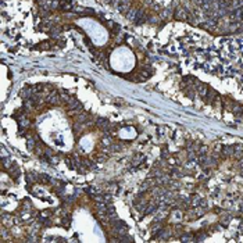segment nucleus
I'll use <instances>...</instances> for the list:
<instances>
[{"instance_id": "nucleus-20", "label": "nucleus", "mask_w": 243, "mask_h": 243, "mask_svg": "<svg viewBox=\"0 0 243 243\" xmlns=\"http://www.w3.org/2000/svg\"><path fill=\"white\" fill-rule=\"evenodd\" d=\"M104 1H109V3H110V0H104Z\"/></svg>"}, {"instance_id": "nucleus-17", "label": "nucleus", "mask_w": 243, "mask_h": 243, "mask_svg": "<svg viewBox=\"0 0 243 243\" xmlns=\"http://www.w3.org/2000/svg\"><path fill=\"white\" fill-rule=\"evenodd\" d=\"M49 161H50L52 164H57V163H58V157H57V156H52Z\"/></svg>"}, {"instance_id": "nucleus-15", "label": "nucleus", "mask_w": 243, "mask_h": 243, "mask_svg": "<svg viewBox=\"0 0 243 243\" xmlns=\"http://www.w3.org/2000/svg\"><path fill=\"white\" fill-rule=\"evenodd\" d=\"M172 217H174V218L181 220V218H182V212H181L179 210H175V211H172Z\"/></svg>"}, {"instance_id": "nucleus-16", "label": "nucleus", "mask_w": 243, "mask_h": 243, "mask_svg": "<svg viewBox=\"0 0 243 243\" xmlns=\"http://www.w3.org/2000/svg\"><path fill=\"white\" fill-rule=\"evenodd\" d=\"M161 157H163V158H168V157H170V153H168V150H167V149H163V150H161Z\"/></svg>"}, {"instance_id": "nucleus-2", "label": "nucleus", "mask_w": 243, "mask_h": 243, "mask_svg": "<svg viewBox=\"0 0 243 243\" xmlns=\"http://www.w3.org/2000/svg\"><path fill=\"white\" fill-rule=\"evenodd\" d=\"M94 124H96V126H97L99 129L106 131V132H109V129H110V126H111V122L109 119H106V118H97V121H96Z\"/></svg>"}, {"instance_id": "nucleus-3", "label": "nucleus", "mask_w": 243, "mask_h": 243, "mask_svg": "<svg viewBox=\"0 0 243 243\" xmlns=\"http://www.w3.org/2000/svg\"><path fill=\"white\" fill-rule=\"evenodd\" d=\"M188 17H189V14H188V11H186L185 8L179 7V8H176V10H175V14H174V18H175V20L185 21V20H188Z\"/></svg>"}, {"instance_id": "nucleus-12", "label": "nucleus", "mask_w": 243, "mask_h": 243, "mask_svg": "<svg viewBox=\"0 0 243 243\" xmlns=\"http://www.w3.org/2000/svg\"><path fill=\"white\" fill-rule=\"evenodd\" d=\"M60 7L63 8V10H65V11H68V10L72 8V3H71V1H61V3H60Z\"/></svg>"}, {"instance_id": "nucleus-19", "label": "nucleus", "mask_w": 243, "mask_h": 243, "mask_svg": "<svg viewBox=\"0 0 243 243\" xmlns=\"http://www.w3.org/2000/svg\"><path fill=\"white\" fill-rule=\"evenodd\" d=\"M199 206H202V207H206V206H207V202H206V199H202V200H200V203H199Z\"/></svg>"}, {"instance_id": "nucleus-6", "label": "nucleus", "mask_w": 243, "mask_h": 243, "mask_svg": "<svg viewBox=\"0 0 243 243\" xmlns=\"http://www.w3.org/2000/svg\"><path fill=\"white\" fill-rule=\"evenodd\" d=\"M138 13H139V10H138V8H129V10H128V13H126V18H128L129 21L135 22V21H136V18H138Z\"/></svg>"}, {"instance_id": "nucleus-10", "label": "nucleus", "mask_w": 243, "mask_h": 243, "mask_svg": "<svg viewBox=\"0 0 243 243\" xmlns=\"http://www.w3.org/2000/svg\"><path fill=\"white\" fill-rule=\"evenodd\" d=\"M25 176H26V182H28V183H33V182H36V176H38V175H36V174L35 172H26V175H25Z\"/></svg>"}, {"instance_id": "nucleus-4", "label": "nucleus", "mask_w": 243, "mask_h": 243, "mask_svg": "<svg viewBox=\"0 0 243 243\" xmlns=\"http://www.w3.org/2000/svg\"><path fill=\"white\" fill-rule=\"evenodd\" d=\"M131 4H132V0H119L118 3V10L121 13H128V10L131 8Z\"/></svg>"}, {"instance_id": "nucleus-9", "label": "nucleus", "mask_w": 243, "mask_h": 243, "mask_svg": "<svg viewBox=\"0 0 243 243\" xmlns=\"http://www.w3.org/2000/svg\"><path fill=\"white\" fill-rule=\"evenodd\" d=\"M1 222L3 225H13V218L8 214H1Z\"/></svg>"}, {"instance_id": "nucleus-18", "label": "nucleus", "mask_w": 243, "mask_h": 243, "mask_svg": "<svg viewBox=\"0 0 243 243\" xmlns=\"http://www.w3.org/2000/svg\"><path fill=\"white\" fill-rule=\"evenodd\" d=\"M49 215H50V211H49V210H46V211H43V212H40V217H42V218H47Z\"/></svg>"}, {"instance_id": "nucleus-7", "label": "nucleus", "mask_w": 243, "mask_h": 243, "mask_svg": "<svg viewBox=\"0 0 243 243\" xmlns=\"http://www.w3.org/2000/svg\"><path fill=\"white\" fill-rule=\"evenodd\" d=\"M197 93L200 94L202 97H206L207 96V93H208V88H207V85H204V83H197Z\"/></svg>"}, {"instance_id": "nucleus-13", "label": "nucleus", "mask_w": 243, "mask_h": 243, "mask_svg": "<svg viewBox=\"0 0 243 243\" xmlns=\"http://www.w3.org/2000/svg\"><path fill=\"white\" fill-rule=\"evenodd\" d=\"M18 124H20V126L24 129V128H28V126H29V121L24 117V118H20V119H18Z\"/></svg>"}, {"instance_id": "nucleus-11", "label": "nucleus", "mask_w": 243, "mask_h": 243, "mask_svg": "<svg viewBox=\"0 0 243 243\" xmlns=\"http://www.w3.org/2000/svg\"><path fill=\"white\" fill-rule=\"evenodd\" d=\"M145 161V156H142V154H136V157L133 158L132 161V165L135 167V165H139L141 163H143Z\"/></svg>"}, {"instance_id": "nucleus-8", "label": "nucleus", "mask_w": 243, "mask_h": 243, "mask_svg": "<svg viewBox=\"0 0 243 243\" xmlns=\"http://www.w3.org/2000/svg\"><path fill=\"white\" fill-rule=\"evenodd\" d=\"M221 151H222V154L225 157H231V156H233V153H235V147L233 146H222Z\"/></svg>"}, {"instance_id": "nucleus-14", "label": "nucleus", "mask_w": 243, "mask_h": 243, "mask_svg": "<svg viewBox=\"0 0 243 243\" xmlns=\"http://www.w3.org/2000/svg\"><path fill=\"white\" fill-rule=\"evenodd\" d=\"M217 96V93H215V90L214 89H208V93H207V97H208V100L210 102H212L214 100V97Z\"/></svg>"}, {"instance_id": "nucleus-5", "label": "nucleus", "mask_w": 243, "mask_h": 243, "mask_svg": "<svg viewBox=\"0 0 243 243\" xmlns=\"http://www.w3.org/2000/svg\"><path fill=\"white\" fill-rule=\"evenodd\" d=\"M32 94H33V92H32V88H29V86L22 88V89H21V92H20V96H21V99H24V100H26V99L32 97Z\"/></svg>"}, {"instance_id": "nucleus-1", "label": "nucleus", "mask_w": 243, "mask_h": 243, "mask_svg": "<svg viewBox=\"0 0 243 243\" xmlns=\"http://www.w3.org/2000/svg\"><path fill=\"white\" fill-rule=\"evenodd\" d=\"M46 102L50 104V106H58L60 103H61V100H60V94L57 93L56 90H53L52 93L47 94V99Z\"/></svg>"}]
</instances>
